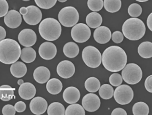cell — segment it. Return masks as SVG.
I'll return each mask as SVG.
<instances>
[{
  "instance_id": "681fc988",
  "label": "cell",
  "mask_w": 152,
  "mask_h": 115,
  "mask_svg": "<svg viewBox=\"0 0 152 115\" xmlns=\"http://www.w3.org/2000/svg\"><path fill=\"white\" fill-rule=\"evenodd\" d=\"M58 1L59 2H61V3H64V2H66V1H68V0H58Z\"/></svg>"
},
{
  "instance_id": "3957f363",
  "label": "cell",
  "mask_w": 152,
  "mask_h": 115,
  "mask_svg": "<svg viewBox=\"0 0 152 115\" xmlns=\"http://www.w3.org/2000/svg\"><path fill=\"white\" fill-rule=\"evenodd\" d=\"M145 31V23L137 18H129L126 20L123 25V34L130 41H138L142 38Z\"/></svg>"
},
{
  "instance_id": "bcb514c9",
  "label": "cell",
  "mask_w": 152,
  "mask_h": 115,
  "mask_svg": "<svg viewBox=\"0 0 152 115\" xmlns=\"http://www.w3.org/2000/svg\"><path fill=\"white\" fill-rule=\"evenodd\" d=\"M28 12L27 8L23 7L20 9V13L23 16L27 14Z\"/></svg>"
},
{
  "instance_id": "f35d334b",
  "label": "cell",
  "mask_w": 152,
  "mask_h": 115,
  "mask_svg": "<svg viewBox=\"0 0 152 115\" xmlns=\"http://www.w3.org/2000/svg\"><path fill=\"white\" fill-rule=\"evenodd\" d=\"M2 113L4 115H15L16 110L14 106L7 104L2 108Z\"/></svg>"
},
{
  "instance_id": "b9f144b4",
  "label": "cell",
  "mask_w": 152,
  "mask_h": 115,
  "mask_svg": "<svg viewBox=\"0 0 152 115\" xmlns=\"http://www.w3.org/2000/svg\"><path fill=\"white\" fill-rule=\"evenodd\" d=\"M152 75H151L147 77L145 82V88L147 91L150 93H152Z\"/></svg>"
},
{
  "instance_id": "30bf717a",
  "label": "cell",
  "mask_w": 152,
  "mask_h": 115,
  "mask_svg": "<svg viewBox=\"0 0 152 115\" xmlns=\"http://www.w3.org/2000/svg\"><path fill=\"white\" fill-rule=\"evenodd\" d=\"M101 104L99 96L94 93H88L82 98L83 108L87 111L93 112L98 110Z\"/></svg>"
},
{
  "instance_id": "f546056e",
  "label": "cell",
  "mask_w": 152,
  "mask_h": 115,
  "mask_svg": "<svg viewBox=\"0 0 152 115\" xmlns=\"http://www.w3.org/2000/svg\"><path fill=\"white\" fill-rule=\"evenodd\" d=\"M65 109L61 103L54 102L51 103L48 108V115H65Z\"/></svg>"
},
{
  "instance_id": "e0dca14e",
  "label": "cell",
  "mask_w": 152,
  "mask_h": 115,
  "mask_svg": "<svg viewBox=\"0 0 152 115\" xmlns=\"http://www.w3.org/2000/svg\"><path fill=\"white\" fill-rule=\"evenodd\" d=\"M111 32L108 27L106 26H99L94 32L95 41L100 44L108 43L111 38Z\"/></svg>"
},
{
  "instance_id": "7a4b0ae2",
  "label": "cell",
  "mask_w": 152,
  "mask_h": 115,
  "mask_svg": "<svg viewBox=\"0 0 152 115\" xmlns=\"http://www.w3.org/2000/svg\"><path fill=\"white\" fill-rule=\"evenodd\" d=\"M21 48L14 39L6 38L0 41V62L6 64H12L20 57Z\"/></svg>"
},
{
  "instance_id": "cb8c5ba5",
  "label": "cell",
  "mask_w": 152,
  "mask_h": 115,
  "mask_svg": "<svg viewBox=\"0 0 152 115\" xmlns=\"http://www.w3.org/2000/svg\"><path fill=\"white\" fill-rule=\"evenodd\" d=\"M63 53L68 58H75L80 52L78 45L73 42H69L64 45Z\"/></svg>"
},
{
  "instance_id": "ee69618b",
  "label": "cell",
  "mask_w": 152,
  "mask_h": 115,
  "mask_svg": "<svg viewBox=\"0 0 152 115\" xmlns=\"http://www.w3.org/2000/svg\"><path fill=\"white\" fill-rule=\"evenodd\" d=\"M6 36V30L4 27L0 26V41L4 39Z\"/></svg>"
},
{
  "instance_id": "ba28073f",
  "label": "cell",
  "mask_w": 152,
  "mask_h": 115,
  "mask_svg": "<svg viewBox=\"0 0 152 115\" xmlns=\"http://www.w3.org/2000/svg\"><path fill=\"white\" fill-rule=\"evenodd\" d=\"M113 96L116 102L119 104H128L133 99L134 91L128 85H120L114 91Z\"/></svg>"
},
{
  "instance_id": "5bb4252c",
  "label": "cell",
  "mask_w": 152,
  "mask_h": 115,
  "mask_svg": "<svg viewBox=\"0 0 152 115\" xmlns=\"http://www.w3.org/2000/svg\"><path fill=\"white\" fill-rule=\"evenodd\" d=\"M57 49L53 43L45 42L40 45L39 48V54L40 57L46 60L53 59L56 56Z\"/></svg>"
},
{
  "instance_id": "6da1fadb",
  "label": "cell",
  "mask_w": 152,
  "mask_h": 115,
  "mask_svg": "<svg viewBox=\"0 0 152 115\" xmlns=\"http://www.w3.org/2000/svg\"><path fill=\"white\" fill-rule=\"evenodd\" d=\"M127 61L126 52L117 46H112L106 49L102 56V64L111 72L120 71L125 67Z\"/></svg>"
},
{
  "instance_id": "2e32d148",
  "label": "cell",
  "mask_w": 152,
  "mask_h": 115,
  "mask_svg": "<svg viewBox=\"0 0 152 115\" xmlns=\"http://www.w3.org/2000/svg\"><path fill=\"white\" fill-rule=\"evenodd\" d=\"M31 111L33 114L40 115L44 114L48 108V103L45 99L40 97L33 98L30 104Z\"/></svg>"
},
{
  "instance_id": "7dc6e473",
  "label": "cell",
  "mask_w": 152,
  "mask_h": 115,
  "mask_svg": "<svg viewBox=\"0 0 152 115\" xmlns=\"http://www.w3.org/2000/svg\"><path fill=\"white\" fill-rule=\"evenodd\" d=\"M17 83H18V84L19 85H21V84L24 83L23 80L21 79L19 80L18 81V82H17Z\"/></svg>"
},
{
  "instance_id": "7bdbcfd3",
  "label": "cell",
  "mask_w": 152,
  "mask_h": 115,
  "mask_svg": "<svg viewBox=\"0 0 152 115\" xmlns=\"http://www.w3.org/2000/svg\"><path fill=\"white\" fill-rule=\"evenodd\" d=\"M112 115H127V113L125 109L122 108H116L113 110V111L111 113Z\"/></svg>"
},
{
  "instance_id": "484cf974",
  "label": "cell",
  "mask_w": 152,
  "mask_h": 115,
  "mask_svg": "<svg viewBox=\"0 0 152 115\" xmlns=\"http://www.w3.org/2000/svg\"><path fill=\"white\" fill-rule=\"evenodd\" d=\"M20 56L21 60L24 63H32L35 60L36 52L32 48L26 47L21 50Z\"/></svg>"
},
{
  "instance_id": "83f0119b",
  "label": "cell",
  "mask_w": 152,
  "mask_h": 115,
  "mask_svg": "<svg viewBox=\"0 0 152 115\" xmlns=\"http://www.w3.org/2000/svg\"><path fill=\"white\" fill-rule=\"evenodd\" d=\"M122 5L121 0H104V6L105 10L110 13L118 12Z\"/></svg>"
},
{
  "instance_id": "f1b7e54d",
  "label": "cell",
  "mask_w": 152,
  "mask_h": 115,
  "mask_svg": "<svg viewBox=\"0 0 152 115\" xmlns=\"http://www.w3.org/2000/svg\"><path fill=\"white\" fill-rule=\"evenodd\" d=\"M101 85L100 82L96 77H89L85 82V87L89 93H96Z\"/></svg>"
},
{
  "instance_id": "52a82bcc",
  "label": "cell",
  "mask_w": 152,
  "mask_h": 115,
  "mask_svg": "<svg viewBox=\"0 0 152 115\" xmlns=\"http://www.w3.org/2000/svg\"><path fill=\"white\" fill-rule=\"evenodd\" d=\"M82 57L85 64L92 68L98 67L102 62L101 53L98 49L92 46H88L84 48Z\"/></svg>"
},
{
  "instance_id": "f6af8a7d",
  "label": "cell",
  "mask_w": 152,
  "mask_h": 115,
  "mask_svg": "<svg viewBox=\"0 0 152 115\" xmlns=\"http://www.w3.org/2000/svg\"><path fill=\"white\" fill-rule=\"evenodd\" d=\"M152 13H151L150 14L148 17L147 18V26L149 29L150 30L152 31Z\"/></svg>"
},
{
  "instance_id": "836d02e7",
  "label": "cell",
  "mask_w": 152,
  "mask_h": 115,
  "mask_svg": "<svg viewBox=\"0 0 152 115\" xmlns=\"http://www.w3.org/2000/svg\"><path fill=\"white\" fill-rule=\"evenodd\" d=\"M88 7L91 11L97 12L102 10L104 6L103 0H88Z\"/></svg>"
},
{
  "instance_id": "ac0fdd59",
  "label": "cell",
  "mask_w": 152,
  "mask_h": 115,
  "mask_svg": "<svg viewBox=\"0 0 152 115\" xmlns=\"http://www.w3.org/2000/svg\"><path fill=\"white\" fill-rule=\"evenodd\" d=\"M36 93L35 87L30 82H24L19 87V95L23 100H31L34 97Z\"/></svg>"
},
{
  "instance_id": "c3c4849f",
  "label": "cell",
  "mask_w": 152,
  "mask_h": 115,
  "mask_svg": "<svg viewBox=\"0 0 152 115\" xmlns=\"http://www.w3.org/2000/svg\"><path fill=\"white\" fill-rule=\"evenodd\" d=\"M135 1H138V2H141V3H142V2H145V1H148L149 0H135Z\"/></svg>"
},
{
  "instance_id": "8fae6325",
  "label": "cell",
  "mask_w": 152,
  "mask_h": 115,
  "mask_svg": "<svg viewBox=\"0 0 152 115\" xmlns=\"http://www.w3.org/2000/svg\"><path fill=\"white\" fill-rule=\"evenodd\" d=\"M18 41L23 46L31 47L37 41V35L33 30L25 29L22 30L18 35Z\"/></svg>"
},
{
  "instance_id": "9a60e30c",
  "label": "cell",
  "mask_w": 152,
  "mask_h": 115,
  "mask_svg": "<svg viewBox=\"0 0 152 115\" xmlns=\"http://www.w3.org/2000/svg\"><path fill=\"white\" fill-rule=\"evenodd\" d=\"M4 22L8 27L11 29H16L21 24L22 17L20 12L16 10H11L5 16Z\"/></svg>"
},
{
  "instance_id": "d590c367",
  "label": "cell",
  "mask_w": 152,
  "mask_h": 115,
  "mask_svg": "<svg viewBox=\"0 0 152 115\" xmlns=\"http://www.w3.org/2000/svg\"><path fill=\"white\" fill-rule=\"evenodd\" d=\"M36 4L40 8L49 9L56 4L57 0H34Z\"/></svg>"
},
{
  "instance_id": "8992f818",
  "label": "cell",
  "mask_w": 152,
  "mask_h": 115,
  "mask_svg": "<svg viewBox=\"0 0 152 115\" xmlns=\"http://www.w3.org/2000/svg\"><path fill=\"white\" fill-rule=\"evenodd\" d=\"M122 77L126 83L136 84L142 78V72L139 65L134 63L126 64L122 69Z\"/></svg>"
},
{
  "instance_id": "7402d4cb",
  "label": "cell",
  "mask_w": 152,
  "mask_h": 115,
  "mask_svg": "<svg viewBox=\"0 0 152 115\" xmlns=\"http://www.w3.org/2000/svg\"><path fill=\"white\" fill-rule=\"evenodd\" d=\"M86 23L89 27L95 29L100 26L102 24V17L99 13L92 12L89 13L86 19Z\"/></svg>"
},
{
  "instance_id": "4dcf8cb0",
  "label": "cell",
  "mask_w": 152,
  "mask_h": 115,
  "mask_svg": "<svg viewBox=\"0 0 152 115\" xmlns=\"http://www.w3.org/2000/svg\"><path fill=\"white\" fill-rule=\"evenodd\" d=\"M132 111L134 115H148L149 113V108L145 102H138L133 106Z\"/></svg>"
},
{
  "instance_id": "74e56055",
  "label": "cell",
  "mask_w": 152,
  "mask_h": 115,
  "mask_svg": "<svg viewBox=\"0 0 152 115\" xmlns=\"http://www.w3.org/2000/svg\"><path fill=\"white\" fill-rule=\"evenodd\" d=\"M8 10V4L6 0H0V18L6 15Z\"/></svg>"
},
{
  "instance_id": "603a6c76",
  "label": "cell",
  "mask_w": 152,
  "mask_h": 115,
  "mask_svg": "<svg viewBox=\"0 0 152 115\" xmlns=\"http://www.w3.org/2000/svg\"><path fill=\"white\" fill-rule=\"evenodd\" d=\"M63 85L61 82L57 78L51 79L47 83V90L52 95L58 94L61 91Z\"/></svg>"
},
{
  "instance_id": "9c48e42d",
  "label": "cell",
  "mask_w": 152,
  "mask_h": 115,
  "mask_svg": "<svg viewBox=\"0 0 152 115\" xmlns=\"http://www.w3.org/2000/svg\"><path fill=\"white\" fill-rule=\"evenodd\" d=\"M91 30L89 27L84 23L76 24L71 29V36L76 42L84 43L89 39Z\"/></svg>"
},
{
  "instance_id": "44dd1931",
  "label": "cell",
  "mask_w": 152,
  "mask_h": 115,
  "mask_svg": "<svg viewBox=\"0 0 152 115\" xmlns=\"http://www.w3.org/2000/svg\"><path fill=\"white\" fill-rule=\"evenodd\" d=\"M10 71L14 77L20 78L26 74L27 68L26 65L23 62H16L11 65Z\"/></svg>"
},
{
  "instance_id": "ffe728a7",
  "label": "cell",
  "mask_w": 152,
  "mask_h": 115,
  "mask_svg": "<svg viewBox=\"0 0 152 115\" xmlns=\"http://www.w3.org/2000/svg\"><path fill=\"white\" fill-rule=\"evenodd\" d=\"M50 77V72L45 67H37L33 72V78L35 81L40 84H44L49 81Z\"/></svg>"
},
{
  "instance_id": "7c38bea8",
  "label": "cell",
  "mask_w": 152,
  "mask_h": 115,
  "mask_svg": "<svg viewBox=\"0 0 152 115\" xmlns=\"http://www.w3.org/2000/svg\"><path fill=\"white\" fill-rule=\"evenodd\" d=\"M28 12L23 18L27 24L30 25H37L42 20V14L39 8L34 5L28 6Z\"/></svg>"
},
{
  "instance_id": "8d00e7d4",
  "label": "cell",
  "mask_w": 152,
  "mask_h": 115,
  "mask_svg": "<svg viewBox=\"0 0 152 115\" xmlns=\"http://www.w3.org/2000/svg\"><path fill=\"white\" fill-rule=\"evenodd\" d=\"M109 83L114 87L120 85L123 82V78L120 74L114 73L112 74L109 77Z\"/></svg>"
},
{
  "instance_id": "4fadbf2b",
  "label": "cell",
  "mask_w": 152,
  "mask_h": 115,
  "mask_svg": "<svg viewBox=\"0 0 152 115\" xmlns=\"http://www.w3.org/2000/svg\"><path fill=\"white\" fill-rule=\"evenodd\" d=\"M57 72L58 74L62 78H69L75 74V67L69 61H62L57 66Z\"/></svg>"
},
{
  "instance_id": "4316f807",
  "label": "cell",
  "mask_w": 152,
  "mask_h": 115,
  "mask_svg": "<svg viewBox=\"0 0 152 115\" xmlns=\"http://www.w3.org/2000/svg\"><path fill=\"white\" fill-rule=\"evenodd\" d=\"M14 89L8 85L0 86V99L4 101H8L13 98Z\"/></svg>"
},
{
  "instance_id": "f907efd6",
  "label": "cell",
  "mask_w": 152,
  "mask_h": 115,
  "mask_svg": "<svg viewBox=\"0 0 152 115\" xmlns=\"http://www.w3.org/2000/svg\"><path fill=\"white\" fill-rule=\"evenodd\" d=\"M23 1H30V0H23Z\"/></svg>"
},
{
  "instance_id": "60d3db41",
  "label": "cell",
  "mask_w": 152,
  "mask_h": 115,
  "mask_svg": "<svg viewBox=\"0 0 152 115\" xmlns=\"http://www.w3.org/2000/svg\"><path fill=\"white\" fill-rule=\"evenodd\" d=\"M14 108L16 111L17 112L21 113L25 111L26 108L25 103L23 101H18L14 105Z\"/></svg>"
},
{
  "instance_id": "ab89813d",
  "label": "cell",
  "mask_w": 152,
  "mask_h": 115,
  "mask_svg": "<svg viewBox=\"0 0 152 115\" xmlns=\"http://www.w3.org/2000/svg\"><path fill=\"white\" fill-rule=\"evenodd\" d=\"M112 39L114 43L119 44L122 42L124 40V35L122 32L116 31L113 32L112 34Z\"/></svg>"
},
{
  "instance_id": "d6a6232c",
  "label": "cell",
  "mask_w": 152,
  "mask_h": 115,
  "mask_svg": "<svg viewBox=\"0 0 152 115\" xmlns=\"http://www.w3.org/2000/svg\"><path fill=\"white\" fill-rule=\"evenodd\" d=\"M86 112L83 107L78 104H71L66 108L65 115H85Z\"/></svg>"
},
{
  "instance_id": "277c9868",
  "label": "cell",
  "mask_w": 152,
  "mask_h": 115,
  "mask_svg": "<svg viewBox=\"0 0 152 115\" xmlns=\"http://www.w3.org/2000/svg\"><path fill=\"white\" fill-rule=\"evenodd\" d=\"M39 31L43 39L49 41H53L61 36V26L60 23L55 19L46 18L39 24Z\"/></svg>"
},
{
  "instance_id": "e575fe53",
  "label": "cell",
  "mask_w": 152,
  "mask_h": 115,
  "mask_svg": "<svg viewBox=\"0 0 152 115\" xmlns=\"http://www.w3.org/2000/svg\"><path fill=\"white\" fill-rule=\"evenodd\" d=\"M142 8L138 4L134 3L129 6L128 8V13L130 16L133 18H137L141 15Z\"/></svg>"
},
{
  "instance_id": "1f68e13d",
  "label": "cell",
  "mask_w": 152,
  "mask_h": 115,
  "mask_svg": "<svg viewBox=\"0 0 152 115\" xmlns=\"http://www.w3.org/2000/svg\"><path fill=\"white\" fill-rule=\"evenodd\" d=\"M114 91L113 87L110 84H104L100 87L99 94L104 100H109L113 97Z\"/></svg>"
},
{
  "instance_id": "5b68a950",
  "label": "cell",
  "mask_w": 152,
  "mask_h": 115,
  "mask_svg": "<svg viewBox=\"0 0 152 115\" xmlns=\"http://www.w3.org/2000/svg\"><path fill=\"white\" fill-rule=\"evenodd\" d=\"M80 19L78 11L72 6H66L62 9L58 15L60 23L65 27H72L75 26Z\"/></svg>"
},
{
  "instance_id": "d4e9b609",
  "label": "cell",
  "mask_w": 152,
  "mask_h": 115,
  "mask_svg": "<svg viewBox=\"0 0 152 115\" xmlns=\"http://www.w3.org/2000/svg\"><path fill=\"white\" fill-rule=\"evenodd\" d=\"M138 53L142 58H150L152 57V43L151 42L145 41L139 45L138 48Z\"/></svg>"
},
{
  "instance_id": "d6986e66",
  "label": "cell",
  "mask_w": 152,
  "mask_h": 115,
  "mask_svg": "<svg viewBox=\"0 0 152 115\" xmlns=\"http://www.w3.org/2000/svg\"><path fill=\"white\" fill-rule=\"evenodd\" d=\"M63 98L66 103L71 104L77 103L80 98V93L78 89L75 87H69L64 90Z\"/></svg>"
}]
</instances>
